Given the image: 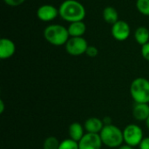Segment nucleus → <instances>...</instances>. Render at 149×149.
Wrapping results in <instances>:
<instances>
[{
  "label": "nucleus",
  "mask_w": 149,
  "mask_h": 149,
  "mask_svg": "<svg viewBox=\"0 0 149 149\" xmlns=\"http://www.w3.org/2000/svg\"><path fill=\"white\" fill-rule=\"evenodd\" d=\"M44 37L49 44L55 46L65 45L70 38L67 28L58 24L46 26L44 31Z\"/></svg>",
  "instance_id": "f03ea898"
},
{
  "label": "nucleus",
  "mask_w": 149,
  "mask_h": 149,
  "mask_svg": "<svg viewBox=\"0 0 149 149\" xmlns=\"http://www.w3.org/2000/svg\"><path fill=\"white\" fill-rule=\"evenodd\" d=\"M86 54L90 58H95L99 54V50L94 45H89L86 52Z\"/></svg>",
  "instance_id": "aec40b11"
},
{
  "label": "nucleus",
  "mask_w": 149,
  "mask_h": 149,
  "mask_svg": "<svg viewBox=\"0 0 149 149\" xmlns=\"http://www.w3.org/2000/svg\"><path fill=\"white\" fill-rule=\"evenodd\" d=\"M117 149H134V148L125 143V144H122L120 147H119Z\"/></svg>",
  "instance_id": "a878e982"
},
{
  "label": "nucleus",
  "mask_w": 149,
  "mask_h": 149,
  "mask_svg": "<svg viewBox=\"0 0 149 149\" xmlns=\"http://www.w3.org/2000/svg\"><path fill=\"white\" fill-rule=\"evenodd\" d=\"M111 32L113 38L117 41H125L129 38L131 29L127 22L119 20L112 25Z\"/></svg>",
  "instance_id": "6e6552de"
},
{
  "label": "nucleus",
  "mask_w": 149,
  "mask_h": 149,
  "mask_svg": "<svg viewBox=\"0 0 149 149\" xmlns=\"http://www.w3.org/2000/svg\"><path fill=\"white\" fill-rule=\"evenodd\" d=\"M140 149H149V137L144 138L139 145Z\"/></svg>",
  "instance_id": "5701e85b"
},
{
  "label": "nucleus",
  "mask_w": 149,
  "mask_h": 149,
  "mask_svg": "<svg viewBox=\"0 0 149 149\" xmlns=\"http://www.w3.org/2000/svg\"><path fill=\"white\" fill-rule=\"evenodd\" d=\"M60 141L55 136L47 137L43 142V149H58Z\"/></svg>",
  "instance_id": "f3484780"
},
{
  "label": "nucleus",
  "mask_w": 149,
  "mask_h": 149,
  "mask_svg": "<svg viewBox=\"0 0 149 149\" xmlns=\"http://www.w3.org/2000/svg\"><path fill=\"white\" fill-rule=\"evenodd\" d=\"M58 12L60 17L68 23L83 21L86 14L85 6L77 0H65L58 7Z\"/></svg>",
  "instance_id": "f257e3e1"
},
{
  "label": "nucleus",
  "mask_w": 149,
  "mask_h": 149,
  "mask_svg": "<svg viewBox=\"0 0 149 149\" xmlns=\"http://www.w3.org/2000/svg\"><path fill=\"white\" fill-rule=\"evenodd\" d=\"M136 8L141 14L149 17V0H137Z\"/></svg>",
  "instance_id": "a211bd4d"
},
{
  "label": "nucleus",
  "mask_w": 149,
  "mask_h": 149,
  "mask_svg": "<svg viewBox=\"0 0 149 149\" xmlns=\"http://www.w3.org/2000/svg\"><path fill=\"white\" fill-rule=\"evenodd\" d=\"M59 16L58 9L52 4H43L37 10V17L42 22H51Z\"/></svg>",
  "instance_id": "1a4fd4ad"
},
{
  "label": "nucleus",
  "mask_w": 149,
  "mask_h": 149,
  "mask_svg": "<svg viewBox=\"0 0 149 149\" xmlns=\"http://www.w3.org/2000/svg\"><path fill=\"white\" fill-rule=\"evenodd\" d=\"M142 128L136 124H129L123 129L124 142L133 148L139 147L144 139Z\"/></svg>",
  "instance_id": "39448f33"
},
{
  "label": "nucleus",
  "mask_w": 149,
  "mask_h": 149,
  "mask_svg": "<svg viewBox=\"0 0 149 149\" xmlns=\"http://www.w3.org/2000/svg\"><path fill=\"white\" fill-rule=\"evenodd\" d=\"M67 30H68L70 38L83 37V35L86 33V25L84 23V21L72 22V23H70L69 26L67 27Z\"/></svg>",
  "instance_id": "ddd939ff"
},
{
  "label": "nucleus",
  "mask_w": 149,
  "mask_h": 149,
  "mask_svg": "<svg viewBox=\"0 0 149 149\" xmlns=\"http://www.w3.org/2000/svg\"><path fill=\"white\" fill-rule=\"evenodd\" d=\"M146 126H147V127H148V129L149 130V117L148 118V120H146Z\"/></svg>",
  "instance_id": "bb28decb"
},
{
  "label": "nucleus",
  "mask_w": 149,
  "mask_h": 149,
  "mask_svg": "<svg viewBox=\"0 0 149 149\" xmlns=\"http://www.w3.org/2000/svg\"><path fill=\"white\" fill-rule=\"evenodd\" d=\"M134 39L141 46L149 42V30L145 26L138 27L134 31Z\"/></svg>",
  "instance_id": "dca6fc26"
},
{
  "label": "nucleus",
  "mask_w": 149,
  "mask_h": 149,
  "mask_svg": "<svg viewBox=\"0 0 149 149\" xmlns=\"http://www.w3.org/2000/svg\"><path fill=\"white\" fill-rule=\"evenodd\" d=\"M102 16H103L104 20L112 25L120 20L119 19V13H118L117 10L113 6H107L103 10Z\"/></svg>",
  "instance_id": "2eb2a0df"
},
{
  "label": "nucleus",
  "mask_w": 149,
  "mask_h": 149,
  "mask_svg": "<svg viewBox=\"0 0 149 149\" xmlns=\"http://www.w3.org/2000/svg\"><path fill=\"white\" fill-rule=\"evenodd\" d=\"M130 95L135 103L149 104V80L139 77L134 79L130 85Z\"/></svg>",
  "instance_id": "20e7f679"
},
{
  "label": "nucleus",
  "mask_w": 149,
  "mask_h": 149,
  "mask_svg": "<svg viewBox=\"0 0 149 149\" xmlns=\"http://www.w3.org/2000/svg\"><path fill=\"white\" fill-rule=\"evenodd\" d=\"M100 136L103 145L110 148H118L124 142L123 130L113 124L104 126Z\"/></svg>",
  "instance_id": "7ed1b4c3"
},
{
  "label": "nucleus",
  "mask_w": 149,
  "mask_h": 149,
  "mask_svg": "<svg viewBox=\"0 0 149 149\" xmlns=\"http://www.w3.org/2000/svg\"><path fill=\"white\" fill-rule=\"evenodd\" d=\"M16 52L15 43L7 38H3L0 39V58L8 59L11 58Z\"/></svg>",
  "instance_id": "9d476101"
},
{
  "label": "nucleus",
  "mask_w": 149,
  "mask_h": 149,
  "mask_svg": "<svg viewBox=\"0 0 149 149\" xmlns=\"http://www.w3.org/2000/svg\"><path fill=\"white\" fill-rule=\"evenodd\" d=\"M85 127L79 122H72L68 128L69 138L79 142L85 135Z\"/></svg>",
  "instance_id": "4468645a"
},
{
  "label": "nucleus",
  "mask_w": 149,
  "mask_h": 149,
  "mask_svg": "<svg viewBox=\"0 0 149 149\" xmlns=\"http://www.w3.org/2000/svg\"><path fill=\"white\" fill-rule=\"evenodd\" d=\"M65 51L72 56H80L86 54L88 48V43L83 37L70 38L65 45Z\"/></svg>",
  "instance_id": "423d86ee"
},
{
  "label": "nucleus",
  "mask_w": 149,
  "mask_h": 149,
  "mask_svg": "<svg viewBox=\"0 0 149 149\" xmlns=\"http://www.w3.org/2000/svg\"><path fill=\"white\" fill-rule=\"evenodd\" d=\"M141 55L144 59L149 62V42L141 46Z\"/></svg>",
  "instance_id": "4be33fe9"
},
{
  "label": "nucleus",
  "mask_w": 149,
  "mask_h": 149,
  "mask_svg": "<svg viewBox=\"0 0 149 149\" xmlns=\"http://www.w3.org/2000/svg\"><path fill=\"white\" fill-rule=\"evenodd\" d=\"M133 116L138 121H146L149 117L148 104L135 103L133 107Z\"/></svg>",
  "instance_id": "f8f14e48"
},
{
  "label": "nucleus",
  "mask_w": 149,
  "mask_h": 149,
  "mask_svg": "<svg viewBox=\"0 0 149 149\" xmlns=\"http://www.w3.org/2000/svg\"><path fill=\"white\" fill-rule=\"evenodd\" d=\"M5 109V106H4V102L3 100H0V113H3Z\"/></svg>",
  "instance_id": "393cba45"
},
{
  "label": "nucleus",
  "mask_w": 149,
  "mask_h": 149,
  "mask_svg": "<svg viewBox=\"0 0 149 149\" xmlns=\"http://www.w3.org/2000/svg\"><path fill=\"white\" fill-rule=\"evenodd\" d=\"M102 120H103V123H104V125H105V126L112 125V124H113V123H112V118H111V117H109V116H106Z\"/></svg>",
  "instance_id": "b1692460"
},
{
  "label": "nucleus",
  "mask_w": 149,
  "mask_h": 149,
  "mask_svg": "<svg viewBox=\"0 0 149 149\" xmlns=\"http://www.w3.org/2000/svg\"><path fill=\"white\" fill-rule=\"evenodd\" d=\"M104 123L103 120L96 118V117H91L88 118L85 123H84V127L86 133H91V134H99L101 132V130L104 127Z\"/></svg>",
  "instance_id": "9b49d317"
},
{
  "label": "nucleus",
  "mask_w": 149,
  "mask_h": 149,
  "mask_svg": "<svg viewBox=\"0 0 149 149\" xmlns=\"http://www.w3.org/2000/svg\"><path fill=\"white\" fill-rule=\"evenodd\" d=\"M26 0H3L4 3L10 7H17L22 5Z\"/></svg>",
  "instance_id": "412c9836"
},
{
  "label": "nucleus",
  "mask_w": 149,
  "mask_h": 149,
  "mask_svg": "<svg viewBox=\"0 0 149 149\" xmlns=\"http://www.w3.org/2000/svg\"><path fill=\"white\" fill-rule=\"evenodd\" d=\"M102 145L103 143L99 134L86 133L79 141V149H101Z\"/></svg>",
  "instance_id": "0eeeda50"
},
{
  "label": "nucleus",
  "mask_w": 149,
  "mask_h": 149,
  "mask_svg": "<svg viewBox=\"0 0 149 149\" xmlns=\"http://www.w3.org/2000/svg\"><path fill=\"white\" fill-rule=\"evenodd\" d=\"M58 149H79V142L68 138L65 139L64 141H60V145Z\"/></svg>",
  "instance_id": "6ab92c4d"
}]
</instances>
